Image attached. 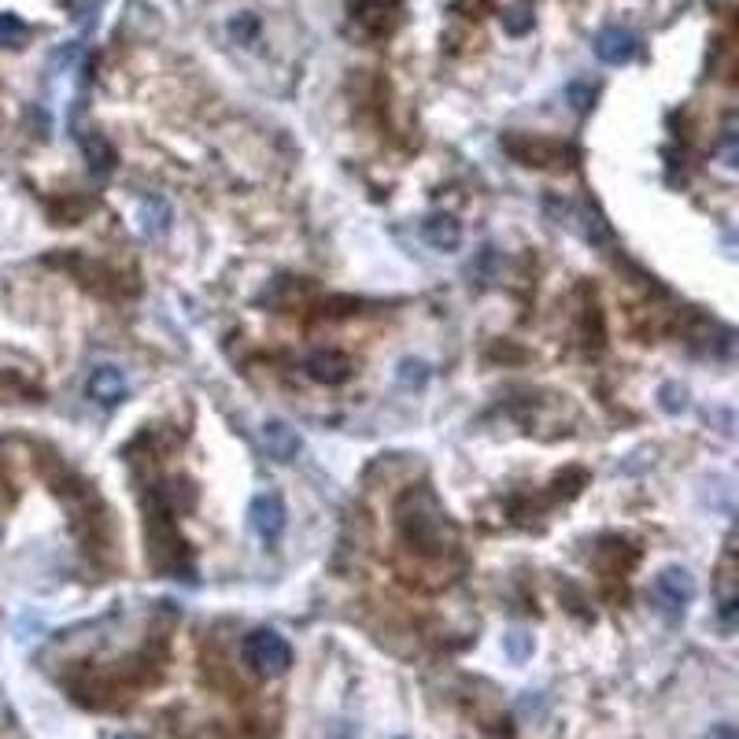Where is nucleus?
I'll use <instances>...</instances> for the list:
<instances>
[{
    "label": "nucleus",
    "mask_w": 739,
    "mask_h": 739,
    "mask_svg": "<svg viewBox=\"0 0 739 739\" xmlns=\"http://www.w3.org/2000/svg\"><path fill=\"white\" fill-rule=\"evenodd\" d=\"M414 514H403V533L418 551H440L444 547V514H440L437 499L425 496V514H422V499H414Z\"/></svg>",
    "instance_id": "1"
},
{
    "label": "nucleus",
    "mask_w": 739,
    "mask_h": 739,
    "mask_svg": "<svg viewBox=\"0 0 739 739\" xmlns=\"http://www.w3.org/2000/svg\"><path fill=\"white\" fill-rule=\"evenodd\" d=\"M244 658H248V666H255L259 673H267V677H281V673L292 666V647L281 640L278 632L259 629V632H252V636L244 640Z\"/></svg>",
    "instance_id": "2"
},
{
    "label": "nucleus",
    "mask_w": 739,
    "mask_h": 739,
    "mask_svg": "<svg viewBox=\"0 0 739 739\" xmlns=\"http://www.w3.org/2000/svg\"><path fill=\"white\" fill-rule=\"evenodd\" d=\"M655 599L669 618H680L684 606L695 599V577L688 570H680V566H669V570H662L655 577Z\"/></svg>",
    "instance_id": "3"
},
{
    "label": "nucleus",
    "mask_w": 739,
    "mask_h": 739,
    "mask_svg": "<svg viewBox=\"0 0 739 739\" xmlns=\"http://www.w3.org/2000/svg\"><path fill=\"white\" fill-rule=\"evenodd\" d=\"M248 518H252V529L255 536L263 540V544H274V540H281V533H285V503H281L278 492H263V496L252 499V507H248Z\"/></svg>",
    "instance_id": "4"
},
{
    "label": "nucleus",
    "mask_w": 739,
    "mask_h": 739,
    "mask_svg": "<svg viewBox=\"0 0 739 739\" xmlns=\"http://www.w3.org/2000/svg\"><path fill=\"white\" fill-rule=\"evenodd\" d=\"M595 56L603 63H610V67H621V63H629L632 56H636V49H640V41H636V34L632 30H625V26H606V30H599L592 41Z\"/></svg>",
    "instance_id": "5"
},
{
    "label": "nucleus",
    "mask_w": 739,
    "mask_h": 739,
    "mask_svg": "<svg viewBox=\"0 0 739 739\" xmlns=\"http://www.w3.org/2000/svg\"><path fill=\"white\" fill-rule=\"evenodd\" d=\"M85 396L100 407H115V403L126 396V374H122L119 366H97L89 381H85Z\"/></svg>",
    "instance_id": "6"
},
{
    "label": "nucleus",
    "mask_w": 739,
    "mask_h": 739,
    "mask_svg": "<svg viewBox=\"0 0 739 739\" xmlns=\"http://www.w3.org/2000/svg\"><path fill=\"white\" fill-rule=\"evenodd\" d=\"M263 444H267V451L278 462H292L296 455H300V448H303L300 433H296L289 422H278V418L263 425Z\"/></svg>",
    "instance_id": "7"
},
{
    "label": "nucleus",
    "mask_w": 739,
    "mask_h": 739,
    "mask_svg": "<svg viewBox=\"0 0 739 739\" xmlns=\"http://www.w3.org/2000/svg\"><path fill=\"white\" fill-rule=\"evenodd\" d=\"M307 374L315 377V381H322V385H340V381H348V374H352V363L340 352H315L307 359Z\"/></svg>",
    "instance_id": "8"
},
{
    "label": "nucleus",
    "mask_w": 739,
    "mask_h": 739,
    "mask_svg": "<svg viewBox=\"0 0 739 739\" xmlns=\"http://www.w3.org/2000/svg\"><path fill=\"white\" fill-rule=\"evenodd\" d=\"M422 233H425V241L433 244L437 252H455V248L462 244L459 222L451 219V215H433V219H425Z\"/></svg>",
    "instance_id": "9"
},
{
    "label": "nucleus",
    "mask_w": 739,
    "mask_h": 739,
    "mask_svg": "<svg viewBox=\"0 0 739 739\" xmlns=\"http://www.w3.org/2000/svg\"><path fill=\"white\" fill-rule=\"evenodd\" d=\"M85 145V156H89V167H93V174H97V178H104V174H108L111 170V163H115V156H111V148L104 145V141H100L97 134H89L82 141Z\"/></svg>",
    "instance_id": "10"
},
{
    "label": "nucleus",
    "mask_w": 739,
    "mask_h": 739,
    "mask_svg": "<svg viewBox=\"0 0 739 739\" xmlns=\"http://www.w3.org/2000/svg\"><path fill=\"white\" fill-rule=\"evenodd\" d=\"M141 226H145V233H163L167 230V222H170V211L163 200H156V196H148L145 204H141Z\"/></svg>",
    "instance_id": "11"
},
{
    "label": "nucleus",
    "mask_w": 739,
    "mask_h": 739,
    "mask_svg": "<svg viewBox=\"0 0 739 739\" xmlns=\"http://www.w3.org/2000/svg\"><path fill=\"white\" fill-rule=\"evenodd\" d=\"M503 26H507V34L521 37L525 30H533V8L529 4H514L503 12Z\"/></svg>",
    "instance_id": "12"
},
{
    "label": "nucleus",
    "mask_w": 739,
    "mask_h": 739,
    "mask_svg": "<svg viewBox=\"0 0 739 739\" xmlns=\"http://www.w3.org/2000/svg\"><path fill=\"white\" fill-rule=\"evenodd\" d=\"M429 381V366L422 359H403L400 363V385L403 388H422Z\"/></svg>",
    "instance_id": "13"
},
{
    "label": "nucleus",
    "mask_w": 739,
    "mask_h": 739,
    "mask_svg": "<svg viewBox=\"0 0 739 739\" xmlns=\"http://www.w3.org/2000/svg\"><path fill=\"white\" fill-rule=\"evenodd\" d=\"M26 37V23L15 15H0V45H19Z\"/></svg>",
    "instance_id": "14"
},
{
    "label": "nucleus",
    "mask_w": 739,
    "mask_h": 739,
    "mask_svg": "<svg viewBox=\"0 0 739 739\" xmlns=\"http://www.w3.org/2000/svg\"><path fill=\"white\" fill-rule=\"evenodd\" d=\"M255 15H237V19H233L230 23V34L237 37V41H252L255 37Z\"/></svg>",
    "instance_id": "15"
},
{
    "label": "nucleus",
    "mask_w": 739,
    "mask_h": 739,
    "mask_svg": "<svg viewBox=\"0 0 739 739\" xmlns=\"http://www.w3.org/2000/svg\"><path fill=\"white\" fill-rule=\"evenodd\" d=\"M570 100H573V108L584 111L588 104H592V89H584V85H570Z\"/></svg>",
    "instance_id": "16"
},
{
    "label": "nucleus",
    "mask_w": 739,
    "mask_h": 739,
    "mask_svg": "<svg viewBox=\"0 0 739 739\" xmlns=\"http://www.w3.org/2000/svg\"><path fill=\"white\" fill-rule=\"evenodd\" d=\"M507 647H510V655H514V658H525V655H529V640H525L521 632H514V636H510Z\"/></svg>",
    "instance_id": "17"
},
{
    "label": "nucleus",
    "mask_w": 739,
    "mask_h": 739,
    "mask_svg": "<svg viewBox=\"0 0 739 739\" xmlns=\"http://www.w3.org/2000/svg\"><path fill=\"white\" fill-rule=\"evenodd\" d=\"M721 621H725L728 629L736 625V599H725V603H721Z\"/></svg>",
    "instance_id": "18"
},
{
    "label": "nucleus",
    "mask_w": 739,
    "mask_h": 739,
    "mask_svg": "<svg viewBox=\"0 0 739 739\" xmlns=\"http://www.w3.org/2000/svg\"><path fill=\"white\" fill-rule=\"evenodd\" d=\"M706 739H736V728L732 725H717V728H710V736Z\"/></svg>",
    "instance_id": "19"
},
{
    "label": "nucleus",
    "mask_w": 739,
    "mask_h": 739,
    "mask_svg": "<svg viewBox=\"0 0 739 739\" xmlns=\"http://www.w3.org/2000/svg\"><path fill=\"white\" fill-rule=\"evenodd\" d=\"M119 739H130V736H119Z\"/></svg>",
    "instance_id": "20"
}]
</instances>
